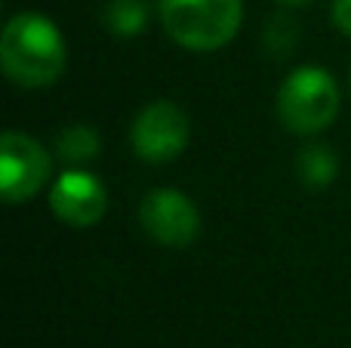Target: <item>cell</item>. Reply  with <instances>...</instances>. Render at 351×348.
Instances as JSON below:
<instances>
[{
	"instance_id": "obj_1",
	"label": "cell",
	"mask_w": 351,
	"mask_h": 348,
	"mask_svg": "<svg viewBox=\"0 0 351 348\" xmlns=\"http://www.w3.org/2000/svg\"><path fill=\"white\" fill-rule=\"evenodd\" d=\"M0 65L16 86H53L68 65V47L59 25L43 12H16L0 34Z\"/></svg>"
},
{
	"instance_id": "obj_2",
	"label": "cell",
	"mask_w": 351,
	"mask_h": 348,
	"mask_svg": "<svg viewBox=\"0 0 351 348\" xmlns=\"http://www.w3.org/2000/svg\"><path fill=\"white\" fill-rule=\"evenodd\" d=\"M160 25L179 47L213 53L234 40L243 22V0H158Z\"/></svg>"
},
{
	"instance_id": "obj_3",
	"label": "cell",
	"mask_w": 351,
	"mask_h": 348,
	"mask_svg": "<svg viewBox=\"0 0 351 348\" xmlns=\"http://www.w3.org/2000/svg\"><path fill=\"white\" fill-rule=\"evenodd\" d=\"M342 90L321 65H299L278 90V117L290 133L317 136L339 117Z\"/></svg>"
},
{
	"instance_id": "obj_4",
	"label": "cell",
	"mask_w": 351,
	"mask_h": 348,
	"mask_svg": "<svg viewBox=\"0 0 351 348\" xmlns=\"http://www.w3.org/2000/svg\"><path fill=\"white\" fill-rule=\"evenodd\" d=\"M53 176V154L34 136L6 129L0 139V191L6 203H25L37 197Z\"/></svg>"
},
{
	"instance_id": "obj_5",
	"label": "cell",
	"mask_w": 351,
	"mask_h": 348,
	"mask_svg": "<svg viewBox=\"0 0 351 348\" xmlns=\"http://www.w3.org/2000/svg\"><path fill=\"white\" fill-rule=\"evenodd\" d=\"M130 142L139 160L145 164H170L191 142V121L182 105L170 99L148 102L130 127Z\"/></svg>"
},
{
	"instance_id": "obj_6",
	"label": "cell",
	"mask_w": 351,
	"mask_h": 348,
	"mask_svg": "<svg viewBox=\"0 0 351 348\" xmlns=\"http://www.w3.org/2000/svg\"><path fill=\"white\" fill-rule=\"evenodd\" d=\"M139 222L160 247L182 250L200 234V210L179 188H154L142 197Z\"/></svg>"
},
{
	"instance_id": "obj_7",
	"label": "cell",
	"mask_w": 351,
	"mask_h": 348,
	"mask_svg": "<svg viewBox=\"0 0 351 348\" xmlns=\"http://www.w3.org/2000/svg\"><path fill=\"white\" fill-rule=\"evenodd\" d=\"M49 207L56 219H62L71 228H90L108 210V188L96 173L84 166H68L62 176L49 185Z\"/></svg>"
},
{
	"instance_id": "obj_8",
	"label": "cell",
	"mask_w": 351,
	"mask_h": 348,
	"mask_svg": "<svg viewBox=\"0 0 351 348\" xmlns=\"http://www.w3.org/2000/svg\"><path fill=\"white\" fill-rule=\"evenodd\" d=\"M102 151V139L90 123H68L56 136V158L68 166H84L99 158Z\"/></svg>"
},
{
	"instance_id": "obj_9",
	"label": "cell",
	"mask_w": 351,
	"mask_h": 348,
	"mask_svg": "<svg viewBox=\"0 0 351 348\" xmlns=\"http://www.w3.org/2000/svg\"><path fill=\"white\" fill-rule=\"evenodd\" d=\"M296 173L308 188H327V185L336 182L339 158H336V151L330 145H324V142H308L296 158Z\"/></svg>"
},
{
	"instance_id": "obj_10",
	"label": "cell",
	"mask_w": 351,
	"mask_h": 348,
	"mask_svg": "<svg viewBox=\"0 0 351 348\" xmlns=\"http://www.w3.org/2000/svg\"><path fill=\"white\" fill-rule=\"evenodd\" d=\"M102 18H105V28L114 37H136L145 31L148 3L145 0H108Z\"/></svg>"
},
{
	"instance_id": "obj_11",
	"label": "cell",
	"mask_w": 351,
	"mask_h": 348,
	"mask_svg": "<svg viewBox=\"0 0 351 348\" xmlns=\"http://www.w3.org/2000/svg\"><path fill=\"white\" fill-rule=\"evenodd\" d=\"M299 43V28L296 22H290L287 16H274L271 22L265 25V49L271 55H287L293 47Z\"/></svg>"
},
{
	"instance_id": "obj_12",
	"label": "cell",
	"mask_w": 351,
	"mask_h": 348,
	"mask_svg": "<svg viewBox=\"0 0 351 348\" xmlns=\"http://www.w3.org/2000/svg\"><path fill=\"white\" fill-rule=\"evenodd\" d=\"M333 25L339 34L351 37V0H333Z\"/></svg>"
},
{
	"instance_id": "obj_13",
	"label": "cell",
	"mask_w": 351,
	"mask_h": 348,
	"mask_svg": "<svg viewBox=\"0 0 351 348\" xmlns=\"http://www.w3.org/2000/svg\"><path fill=\"white\" fill-rule=\"evenodd\" d=\"M280 3H290V6H308V3H315V0H280Z\"/></svg>"
}]
</instances>
